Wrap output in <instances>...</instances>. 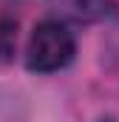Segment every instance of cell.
<instances>
[{"instance_id":"6da1fadb","label":"cell","mask_w":119,"mask_h":122,"mask_svg":"<svg viewBox=\"0 0 119 122\" xmlns=\"http://www.w3.org/2000/svg\"><path fill=\"white\" fill-rule=\"evenodd\" d=\"M77 54V43L74 34L57 20H43L40 26H34L26 48V65L37 74H51L65 68Z\"/></svg>"},{"instance_id":"7a4b0ae2","label":"cell","mask_w":119,"mask_h":122,"mask_svg":"<svg viewBox=\"0 0 119 122\" xmlns=\"http://www.w3.org/2000/svg\"><path fill=\"white\" fill-rule=\"evenodd\" d=\"M62 14L74 17V20H82V23H94V20H105L116 11V3L114 0H54Z\"/></svg>"},{"instance_id":"3957f363","label":"cell","mask_w":119,"mask_h":122,"mask_svg":"<svg viewBox=\"0 0 119 122\" xmlns=\"http://www.w3.org/2000/svg\"><path fill=\"white\" fill-rule=\"evenodd\" d=\"M14 43H17L14 23L0 20V62H9L11 57H14Z\"/></svg>"}]
</instances>
